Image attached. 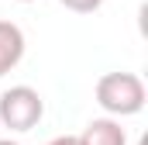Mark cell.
I'll list each match as a JSON object with an SVG mask.
<instances>
[{"mask_svg":"<svg viewBox=\"0 0 148 145\" xmlns=\"http://www.w3.org/2000/svg\"><path fill=\"white\" fill-rule=\"evenodd\" d=\"M97 104L110 117H131L145 107V83L134 72H107L97 79Z\"/></svg>","mask_w":148,"mask_h":145,"instance_id":"cell-1","label":"cell"},{"mask_svg":"<svg viewBox=\"0 0 148 145\" xmlns=\"http://www.w3.org/2000/svg\"><path fill=\"white\" fill-rule=\"evenodd\" d=\"M45 114V100L35 86H10L0 93V124L10 131H31Z\"/></svg>","mask_w":148,"mask_h":145,"instance_id":"cell-2","label":"cell"},{"mask_svg":"<svg viewBox=\"0 0 148 145\" xmlns=\"http://www.w3.org/2000/svg\"><path fill=\"white\" fill-rule=\"evenodd\" d=\"M79 145H127V135L121 128V121L114 117H97L83 128V135H76Z\"/></svg>","mask_w":148,"mask_h":145,"instance_id":"cell-3","label":"cell"},{"mask_svg":"<svg viewBox=\"0 0 148 145\" xmlns=\"http://www.w3.org/2000/svg\"><path fill=\"white\" fill-rule=\"evenodd\" d=\"M24 59V31L14 21H0V76Z\"/></svg>","mask_w":148,"mask_h":145,"instance_id":"cell-4","label":"cell"},{"mask_svg":"<svg viewBox=\"0 0 148 145\" xmlns=\"http://www.w3.org/2000/svg\"><path fill=\"white\" fill-rule=\"evenodd\" d=\"M59 3L69 7V10H76V14H93V10H100L103 0H59Z\"/></svg>","mask_w":148,"mask_h":145,"instance_id":"cell-5","label":"cell"},{"mask_svg":"<svg viewBox=\"0 0 148 145\" xmlns=\"http://www.w3.org/2000/svg\"><path fill=\"white\" fill-rule=\"evenodd\" d=\"M48 145H79V138L76 135H59V138H52Z\"/></svg>","mask_w":148,"mask_h":145,"instance_id":"cell-6","label":"cell"},{"mask_svg":"<svg viewBox=\"0 0 148 145\" xmlns=\"http://www.w3.org/2000/svg\"><path fill=\"white\" fill-rule=\"evenodd\" d=\"M0 145H17V142H10V138H0Z\"/></svg>","mask_w":148,"mask_h":145,"instance_id":"cell-7","label":"cell"},{"mask_svg":"<svg viewBox=\"0 0 148 145\" xmlns=\"http://www.w3.org/2000/svg\"><path fill=\"white\" fill-rule=\"evenodd\" d=\"M17 3H31V0H17Z\"/></svg>","mask_w":148,"mask_h":145,"instance_id":"cell-8","label":"cell"}]
</instances>
